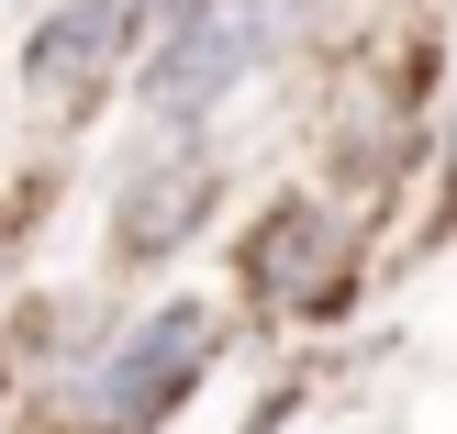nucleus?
Listing matches in <instances>:
<instances>
[{
    "mask_svg": "<svg viewBox=\"0 0 457 434\" xmlns=\"http://www.w3.org/2000/svg\"><path fill=\"white\" fill-rule=\"evenodd\" d=\"M335 267H346V234H335L312 201L268 212V234L245 245V290H257V301H312V290H335Z\"/></svg>",
    "mask_w": 457,
    "mask_h": 434,
    "instance_id": "nucleus-5",
    "label": "nucleus"
},
{
    "mask_svg": "<svg viewBox=\"0 0 457 434\" xmlns=\"http://www.w3.org/2000/svg\"><path fill=\"white\" fill-rule=\"evenodd\" d=\"M268 56V0H168L156 12V56L134 67L156 123H201L245 67Z\"/></svg>",
    "mask_w": 457,
    "mask_h": 434,
    "instance_id": "nucleus-1",
    "label": "nucleus"
},
{
    "mask_svg": "<svg viewBox=\"0 0 457 434\" xmlns=\"http://www.w3.org/2000/svg\"><path fill=\"white\" fill-rule=\"evenodd\" d=\"M134 12H156V0H134Z\"/></svg>",
    "mask_w": 457,
    "mask_h": 434,
    "instance_id": "nucleus-7",
    "label": "nucleus"
},
{
    "mask_svg": "<svg viewBox=\"0 0 457 434\" xmlns=\"http://www.w3.org/2000/svg\"><path fill=\"white\" fill-rule=\"evenodd\" d=\"M201 368H212V312H201V301H168L156 323H134L123 356L101 368V413H112V423H156V413L190 401Z\"/></svg>",
    "mask_w": 457,
    "mask_h": 434,
    "instance_id": "nucleus-3",
    "label": "nucleus"
},
{
    "mask_svg": "<svg viewBox=\"0 0 457 434\" xmlns=\"http://www.w3.org/2000/svg\"><path fill=\"white\" fill-rule=\"evenodd\" d=\"M446 178H457V111H446Z\"/></svg>",
    "mask_w": 457,
    "mask_h": 434,
    "instance_id": "nucleus-6",
    "label": "nucleus"
},
{
    "mask_svg": "<svg viewBox=\"0 0 457 434\" xmlns=\"http://www.w3.org/2000/svg\"><path fill=\"white\" fill-rule=\"evenodd\" d=\"M212 190H223V168L190 145V134H168L156 156H134V168H123L112 245H123V257H168V245H190V234H201V212H212Z\"/></svg>",
    "mask_w": 457,
    "mask_h": 434,
    "instance_id": "nucleus-4",
    "label": "nucleus"
},
{
    "mask_svg": "<svg viewBox=\"0 0 457 434\" xmlns=\"http://www.w3.org/2000/svg\"><path fill=\"white\" fill-rule=\"evenodd\" d=\"M134 0H56V12L34 22V56H22V89H34L45 111H89L112 89V67L134 56Z\"/></svg>",
    "mask_w": 457,
    "mask_h": 434,
    "instance_id": "nucleus-2",
    "label": "nucleus"
}]
</instances>
